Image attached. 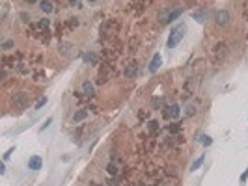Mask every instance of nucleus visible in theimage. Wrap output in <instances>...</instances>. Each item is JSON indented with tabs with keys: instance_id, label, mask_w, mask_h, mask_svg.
<instances>
[{
	"instance_id": "obj_1",
	"label": "nucleus",
	"mask_w": 248,
	"mask_h": 186,
	"mask_svg": "<svg viewBox=\"0 0 248 186\" xmlns=\"http://www.w3.org/2000/svg\"><path fill=\"white\" fill-rule=\"evenodd\" d=\"M185 32H187V26L185 24H179V26H175L172 32H170V37H168V43H166V47L168 48H175L181 41H183V37H185Z\"/></svg>"
},
{
	"instance_id": "obj_2",
	"label": "nucleus",
	"mask_w": 248,
	"mask_h": 186,
	"mask_svg": "<svg viewBox=\"0 0 248 186\" xmlns=\"http://www.w3.org/2000/svg\"><path fill=\"white\" fill-rule=\"evenodd\" d=\"M179 114H181V108H179V104H172L162 116L166 117V119H177L179 117Z\"/></svg>"
},
{
	"instance_id": "obj_3",
	"label": "nucleus",
	"mask_w": 248,
	"mask_h": 186,
	"mask_svg": "<svg viewBox=\"0 0 248 186\" xmlns=\"http://www.w3.org/2000/svg\"><path fill=\"white\" fill-rule=\"evenodd\" d=\"M161 63H162L161 54H159V52H157V54H153V58H151V61H149V73H157V71H159V67H161Z\"/></svg>"
},
{
	"instance_id": "obj_4",
	"label": "nucleus",
	"mask_w": 248,
	"mask_h": 186,
	"mask_svg": "<svg viewBox=\"0 0 248 186\" xmlns=\"http://www.w3.org/2000/svg\"><path fill=\"white\" fill-rule=\"evenodd\" d=\"M26 102H28V99H26L24 93H15L13 95V104L17 108H26Z\"/></svg>"
},
{
	"instance_id": "obj_5",
	"label": "nucleus",
	"mask_w": 248,
	"mask_h": 186,
	"mask_svg": "<svg viewBox=\"0 0 248 186\" xmlns=\"http://www.w3.org/2000/svg\"><path fill=\"white\" fill-rule=\"evenodd\" d=\"M41 166H43V160H41V157H30V158H28V168H30L32 171H37V170H41Z\"/></svg>"
},
{
	"instance_id": "obj_6",
	"label": "nucleus",
	"mask_w": 248,
	"mask_h": 186,
	"mask_svg": "<svg viewBox=\"0 0 248 186\" xmlns=\"http://www.w3.org/2000/svg\"><path fill=\"white\" fill-rule=\"evenodd\" d=\"M181 13H183V9H181V7H177V9L170 11V13L166 15V19H162V22H164V24H170V22H174L175 19H179V17H181Z\"/></svg>"
},
{
	"instance_id": "obj_7",
	"label": "nucleus",
	"mask_w": 248,
	"mask_h": 186,
	"mask_svg": "<svg viewBox=\"0 0 248 186\" xmlns=\"http://www.w3.org/2000/svg\"><path fill=\"white\" fill-rule=\"evenodd\" d=\"M217 22L222 26V24H228L230 22V13L226 11V9H220V11H217Z\"/></svg>"
},
{
	"instance_id": "obj_8",
	"label": "nucleus",
	"mask_w": 248,
	"mask_h": 186,
	"mask_svg": "<svg viewBox=\"0 0 248 186\" xmlns=\"http://www.w3.org/2000/svg\"><path fill=\"white\" fill-rule=\"evenodd\" d=\"M86 117H88V110L80 108V110L73 116V121H75V123H78V121H82V119H86Z\"/></svg>"
},
{
	"instance_id": "obj_9",
	"label": "nucleus",
	"mask_w": 248,
	"mask_h": 186,
	"mask_svg": "<svg viewBox=\"0 0 248 186\" xmlns=\"http://www.w3.org/2000/svg\"><path fill=\"white\" fill-rule=\"evenodd\" d=\"M204 160H205V157L202 155V157H198L194 162H192V166H190V171H196V170H200V166L204 164Z\"/></svg>"
},
{
	"instance_id": "obj_10",
	"label": "nucleus",
	"mask_w": 248,
	"mask_h": 186,
	"mask_svg": "<svg viewBox=\"0 0 248 186\" xmlns=\"http://www.w3.org/2000/svg\"><path fill=\"white\" fill-rule=\"evenodd\" d=\"M84 61L86 63H95L97 61V54L95 52H86L84 54Z\"/></svg>"
},
{
	"instance_id": "obj_11",
	"label": "nucleus",
	"mask_w": 248,
	"mask_h": 186,
	"mask_svg": "<svg viewBox=\"0 0 248 186\" xmlns=\"http://www.w3.org/2000/svg\"><path fill=\"white\" fill-rule=\"evenodd\" d=\"M82 89H84V93H86L88 97H91V95L95 93V89H93V86H91L90 82H84V84H82Z\"/></svg>"
},
{
	"instance_id": "obj_12",
	"label": "nucleus",
	"mask_w": 248,
	"mask_h": 186,
	"mask_svg": "<svg viewBox=\"0 0 248 186\" xmlns=\"http://www.w3.org/2000/svg\"><path fill=\"white\" fill-rule=\"evenodd\" d=\"M198 142H200V143H204L205 147H209V145L213 143V138H211V136H207V134H202V136L198 138Z\"/></svg>"
},
{
	"instance_id": "obj_13",
	"label": "nucleus",
	"mask_w": 248,
	"mask_h": 186,
	"mask_svg": "<svg viewBox=\"0 0 248 186\" xmlns=\"http://www.w3.org/2000/svg\"><path fill=\"white\" fill-rule=\"evenodd\" d=\"M39 7H41L45 13H50V11L54 9V7H52V4H50V2H47V0H43V2L39 4Z\"/></svg>"
},
{
	"instance_id": "obj_14",
	"label": "nucleus",
	"mask_w": 248,
	"mask_h": 186,
	"mask_svg": "<svg viewBox=\"0 0 248 186\" xmlns=\"http://www.w3.org/2000/svg\"><path fill=\"white\" fill-rule=\"evenodd\" d=\"M45 104H47V97H41V99L35 102V106H34V108H35V110H39V108H43Z\"/></svg>"
},
{
	"instance_id": "obj_15",
	"label": "nucleus",
	"mask_w": 248,
	"mask_h": 186,
	"mask_svg": "<svg viewBox=\"0 0 248 186\" xmlns=\"http://www.w3.org/2000/svg\"><path fill=\"white\" fill-rule=\"evenodd\" d=\"M204 17H205V11H196V13H194V19H196L198 22H204Z\"/></svg>"
},
{
	"instance_id": "obj_16",
	"label": "nucleus",
	"mask_w": 248,
	"mask_h": 186,
	"mask_svg": "<svg viewBox=\"0 0 248 186\" xmlns=\"http://www.w3.org/2000/svg\"><path fill=\"white\" fill-rule=\"evenodd\" d=\"M194 114H196V108H194V106H189L187 112H185V117H192Z\"/></svg>"
},
{
	"instance_id": "obj_17",
	"label": "nucleus",
	"mask_w": 248,
	"mask_h": 186,
	"mask_svg": "<svg viewBox=\"0 0 248 186\" xmlns=\"http://www.w3.org/2000/svg\"><path fill=\"white\" fill-rule=\"evenodd\" d=\"M106 171H108L110 175H116V173H118V168H116L114 164H108V166H106Z\"/></svg>"
},
{
	"instance_id": "obj_18",
	"label": "nucleus",
	"mask_w": 248,
	"mask_h": 186,
	"mask_svg": "<svg viewBox=\"0 0 248 186\" xmlns=\"http://www.w3.org/2000/svg\"><path fill=\"white\" fill-rule=\"evenodd\" d=\"M60 48H62V52H63V54H69L71 45H69V43H62V47H60Z\"/></svg>"
},
{
	"instance_id": "obj_19",
	"label": "nucleus",
	"mask_w": 248,
	"mask_h": 186,
	"mask_svg": "<svg viewBox=\"0 0 248 186\" xmlns=\"http://www.w3.org/2000/svg\"><path fill=\"white\" fill-rule=\"evenodd\" d=\"M151 102H153V106H155V108H159V106L162 104V99H161V97H153V101H151Z\"/></svg>"
},
{
	"instance_id": "obj_20",
	"label": "nucleus",
	"mask_w": 248,
	"mask_h": 186,
	"mask_svg": "<svg viewBox=\"0 0 248 186\" xmlns=\"http://www.w3.org/2000/svg\"><path fill=\"white\" fill-rule=\"evenodd\" d=\"M170 132H172V134L179 132V123H172V125H170Z\"/></svg>"
},
{
	"instance_id": "obj_21",
	"label": "nucleus",
	"mask_w": 248,
	"mask_h": 186,
	"mask_svg": "<svg viewBox=\"0 0 248 186\" xmlns=\"http://www.w3.org/2000/svg\"><path fill=\"white\" fill-rule=\"evenodd\" d=\"M50 123H52V117H49V119H47V121H45V125H43V127H41V129H39V130H41V132H43V130H45V129H49V127H50Z\"/></svg>"
},
{
	"instance_id": "obj_22",
	"label": "nucleus",
	"mask_w": 248,
	"mask_h": 186,
	"mask_svg": "<svg viewBox=\"0 0 248 186\" xmlns=\"http://www.w3.org/2000/svg\"><path fill=\"white\" fill-rule=\"evenodd\" d=\"M133 75H136V67H129L127 69V76H133Z\"/></svg>"
},
{
	"instance_id": "obj_23",
	"label": "nucleus",
	"mask_w": 248,
	"mask_h": 186,
	"mask_svg": "<svg viewBox=\"0 0 248 186\" xmlns=\"http://www.w3.org/2000/svg\"><path fill=\"white\" fill-rule=\"evenodd\" d=\"M157 121H149V130H157Z\"/></svg>"
},
{
	"instance_id": "obj_24",
	"label": "nucleus",
	"mask_w": 248,
	"mask_h": 186,
	"mask_svg": "<svg viewBox=\"0 0 248 186\" xmlns=\"http://www.w3.org/2000/svg\"><path fill=\"white\" fill-rule=\"evenodd\" d=\"M13 151H15V147H11V149H9L7 153H4V160H7V158L11 157V153H13Z\"/></svg>"
},
{
	"instance_id": "obj_25",
	"label": "nucleus",
	"mask_w": 248,
	"mask_h": 186,
	"mask_svg": "<svg viewBox=\"0 0 248 186\" xmlns=\"http://www.w3.org/2000/svg\"><path fill=\"white\" fill-rule=\"evenodd\" d=\"M39 26H41V28H47V26H49V19H43V20L39 22Z\"/></svg>"
},
{
	"instance_id": "obj_26",
	"label": "nucleus",
	"mask_w": 248,
	"mask_h": 186,
	"mask_svg": "<svg viewBox=\"0 0 248 186\" xmlns=\"http://www.w3.org/2000/svg\"><path fill=\"white\" fill-rule=\"evenodd\" d=\"M246 179H248V170L243 173V175H241V183H246Z\"/></svg>"
},
{
	"instance_id": "obj_27",
	"label": "nucleus",
	"mask_w": 248,
	"mask_h": 186,
	"mask_svg": "<svg viewBox=\"0 0 248 186\" xmlns=\"http://www.w3.org/2000/svg\"><path fill=\"white\" fill-rule=\"evenodd\" d=\"M11 45H13L11 41H6V43H4V48H11Z\"/></svg>"
},
{
	"instance_id": "obj_28",
	"label": "nucleus",
	"mask_w": 248,
	"mask_h": 186,
	"mask_svg": "<svg viewBox=\"0 0 248 186\" xmlns=\"http://www.w3.org/2000/svg\"><path fill=\"white\" fill-rule=\"evenodd\" d=\"M90 186H101V184H97V183H90Z\"/></svg>"
},
{
	"instance_id": "obj_29",
	"label": "nucleus",
	"mask_w": 248,
	"mask_h": 186,
	"mask_svg": "<svg viewBox=\"0 0 248 186\" xmlns=\"http://www.w3.org/2000/svg\"><path fill=\"white\" fill-rule=\"evenodd\" d=\"M26 2H28V4H30V2H35V0H26Z\"/></svg>"
},
{
	"instance_id": "obj_30",
	"label": "nucleus",
	"mask_w": 248,
	"mask_h": 186,
	"mask_svg": "<svg viewBox=\"0 0 248 186\" xmlns=\"http://www.w3.org/2000/svg\"><path fill=\"white\" fill-rule=\"evenodd\" d=\"M90 2H95V0H90Z\"/></svg>"
}]
</instances>
